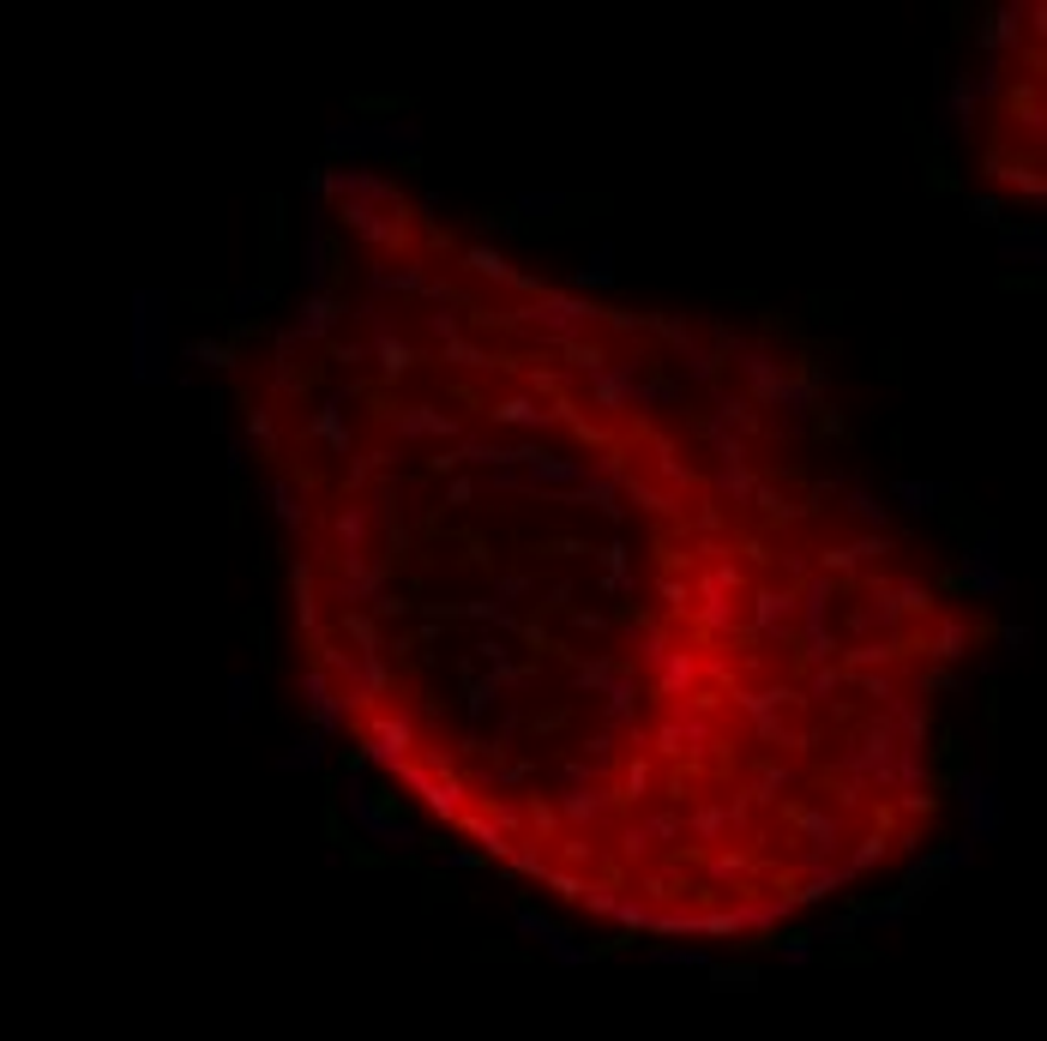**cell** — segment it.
I'll list each match as a JSON object with an SVG mask.
<instances>
[{
  "mask_svg": "<svg viewBox=\"0 0 1047 1041\" xmlns=\"http://www.w3.org/2000/svg\"><path fill=\"white\" fill-rule=\"evenodd\" d=\"M175 296L169 289H139L127 313V338H133V386H169L175 374V343H169V319H175Z\"/></svg>",
  "mask_w": 1047,
  "mask_h": 1041,
  "instance_id": "6da1fadb",
  "label": "cell"
},
{
  "mask_svg": "<svg viewBox=\"0 0 1047 1041\" xmlns=\"http://www.w3.org/2000/svg\"><path fill=\"white\" fill-rule=\"evenodd\" d=\"M325 151L386 156L398 170H422V127L415 121H337L325 127Z\"/></svg>",
  "mask_w": 1047,
  "mask_h": 1041,
  "instance_id": "7a4b0ae2",
  "label": "cell"
},
{
  "mask_svg": "<svg viewBox=\"0 0 1047 1041\" xmlns=\"http://www.w3.org/2000/svg\"><path fill=\"white\" fill-rule=\"evenodd\" d=\"M957 590H970L975 602H999V609H1011V578L1006 566H999V524H987L982 536H970V542L957 548Z\"/></svg>",
  "mask_w": 1047,
  "mask_h": 1041,
  "instance_id": "3957f363",
  "label": "cell"
},
{
  "mask_svg": "<svg viewBox=\"0 0 1047 1041\" xmlns=\"http://www.w3.org/2000/svg\"><path fill=\"white\" fill-rule=\"evenodd\" d=\"M957 794H963V819H970V843H994L1006 831V794H999L994 770H957Z\"/></svg>",
  "mask_w": 1047,
  "mask_h": 1041,
  "instance_id": "277c9868",
  "label": "cell"
},
{
  "mask_svg": "<svg viewBox=\"0 0 1047 1041\" xmlns=\"http://www.w3.org/2000/svg\"><path fill=\"white\" fill-rule=\"evenodd\" d=\"M289 277V217H284V193L259 199V289H284Z\"/></svg>",
  "mask_w": 1047,
  "mask_h": 1041,
  "instance_id": "5b68a950",
  "label": "cell"
},
{
  "mask_svg": "<svg viewBox=\"0 0 1047 1041\" xmlns=\"http://www.w3.org/2000/svg\"><path fill=\"white\" fill-rule=\"evenodd\" d=\"M296 687H301V704H308V716H313L308 729H320L325 741H332V735H337V729H344V723H349V711H344V692L332 687V675H325L320 663H308V668H301V680H296Z\"/></svg>",
  "mask_w": 1047,
  "mask_h": 1041,
  "instance_id": "8992f818",
  "label": "cell"
},
{
  "mask_svg": "<svg viewBox=\"0 0 1047 1041\" xmlns=\"http://www.w3.org/2000/svg\"><path fill=\"white\" fill-rule=\"evenodd\" d=\"M301 284L308 296L332 289V248H325V205L320 193H308V235H301Z\"/></svg>",
  "mask_w": 1047,
  "mask_h": 1041,
  "instance_id": "52a82bcc",
  "label": "cell"
},
{
  "mask_svg": "<svg viewBox=\"0 0 1047 1041\" xmlns=\"http://www.w3.org/2000/svg\"><path fill=\"white\" fill-rule=\"evenodd\" d=\"M410 747H415V729L403 723V716H367V729H362V758L367 765H403L410 758Z\"/></svg>",
  "mask_w": 1047,
  "mask_h": 1041,
  "instance_id": "ba28073f",
  "label": "cell"
},
{
  "mask_svg": "<svg viewBox=\"0 0 1047 1041\" xmlns=\"http://www.w3.org/2000/svg\"><path fill=\"white\" fill-rule=\"evenodd\" d=\"M337 326H344V296H337V289H325V296H301L289 338H296V343H325Z\"/></svg>",
  "mask_w": 1047,
  "mask_h": 1041,
  "instance_id": "9c48e42d",
  "label": "cell"
},
{
  "mask_svg": "<svg viewBox=\"0 0 1047 1041\" xmlns=\"http://www.w3.org/2000/svg\"><path fill=\"white\" fill-rule=\"evenodd\" d=\"M994 253L1006 265H1030V272H1042V265H1047V229H1042V223H1006V229L994 235Z\"/></svg>",
  "mask_w": 1047,
  "mask_h": 1041,
  "instance_id": "30bf717a",
  "label": "cell"
},
{
  "mask_svg": "<svg viewBox=\"0 0 1047 1041\" xmlns=\"http://www.w3.org/2000/svg\"><path fill=\"white\" fill-rule=\"evenodd\" d=\"M289 597H296L301 638H320V632H325V620H320V578H313L308 560H296V566H289Z\"/></svg>",
  "mask_w": 1047,
  "mask_h": 1041,
  "instance_id": "8fae6325",
  "label": "cell"
},
{
  "mask_svg": "<svg viewBox=\"0 0 1047 1041\" xmlns=\"http://www.w3.org/2000/svg\"><path fill=\"white\" fill-rule=\"evenodd\" d=\"M945 494H951V482H927V476H897L892 482V500L903 512H915V518H939Z\"/></svg>",
  "mask_w": 1047,
  "mask_h": 1041,
  "instance_id": "7c38bea8",
  "label": "cell"
},
{
  "mask_svg": "<svg viewBox=\"0 0 1047 1041\" xmlns=\"http://www.w3.org/2000/svg\"><path fill=\"white\" fill-rule=\"evenodd\" d=\"M265 500H272L277 524H284L289 536H301V530H308V494H301V482L277 476V482H265Z\"/></svg>",
  "mask_w": 1047,
  "mask_h": 1041,
  "instance_id": "4fadbf2b",
  "label": "cell"
},
{
  "mask_svg": "<svg viewBox=\"0 0 1047 1041\" xmlns=\"http://www.w3.org/2000/svg\"><path fill=\"white\" fill-rule=\"evenodd\" d=\"M325 747H332V741H325L320 729H301L296 741L284 747V758H277V770H284V777H313V770L325 765Z\"/></svg>",
  "mask_w": 1047,
  "mask_h": 1041,
  "instance_id": "5bb4252c",
  "label": "cell"
},
{
  "mask_svg": "<svg viewBox=\"0 0 1047 1041\" xmlns=\"http://www.w3.org/2000/svg\"><path fill=\"white\" fill-rule=\"evenodd\" d=\"M1023 7H999V13H982V25H975V42H982L987 54L999 61V49H1011V42H1023Z\"/></svg>",
  "mask_w": 1047,
  "mask_h": 1041,
  "instance_id": "9a60e30c",
  "label": "cell"
},
{
  "mask_svg": "<svg viewBox=\"0 0 1047 1041\" xmlns=\"http://www.w3.org/2000/svg\"><path fill=\"white\" fill-rule=\"evenodd\" d=\"M602 289H614V241H602V248L572 272V296H602Z\"/></svg>",
  "mask_w": 1047,
  "mask_h": 1041,
  "instance_id": "2e32d148",
  "label": "cell"
},
{
  "mask_svg": "<svg viewBox=\"0 0 1047 1041\" xmlns=\"http://www.w3.org/2000/svg\"><path fill=\"white\" fill-rule=\"evenodd\" d=\"M945 873H951V867H945V849H933V855H921L915 867L903 873V898H897V910H909V903H921V898H927V891H933V886H939V879H945Z\"/></svg>",
  "mask_w": 1047,
  "mask_h": 1041,
  "instance_id": "e0dca14e",
  "label": "cell"
},
{
  "mask_svg": "<svg viewBox=\"0 0 1047 1041\" xmlns=\"http://www.w3.org/2000/svg\"><path fill=\"white\" fill-rule=\"evenodd\" d=\"M939 524H945V536H951L957 548L970 542L975 530H987V518H982V512H975V506H970V500H963V494H957V488H951V494H945V506H939Z\"/></svg>",
  "mask_w": 1047,
  "mask_h": 1041,
  "instance_id": "ac0fdd59",
  "label": "cell"
},
{
  "mask_svg": "<svg viewBox=\"0 0 1047 1041\" xmlns=\"http://www.w3.org/2000/svg\"><path fill=\"white\" fill-rule=\"evenodd\" d=\"M308 434H313V440H325V446H332V452H344V457H349V422H344V398H325V404L313 410Z\"/></svg>",
  "mask_w": 1047,
  "mask_h": 1041,
  "instance_id": "d6986e66",
  "label": "cell"
},
{
  "mask_svg": "<svg viewBox=\"0 0 1047 1041\" xmlns=\"http://www.w3.org/2000/svg\"><path fill=\"white\" fill-rule=\"evenodd\" d=\"M921 175H927V193H933V199H957V193H963L951 151H939V145H927V156H921Z\"/></svg>",
  "mask_w": 1047,
  "mask_h": 1041,
  "instance_id": "ffe728a7",
  "label": "cell"
},
{
  "mask_svg": "<svg viewBox=\"0 0 1047 1041\" xmlns=\"http://www.w3.org/2000/svg\"><path fill=\"white\" fill-rule=\"evenodd\" d=\"M398 434H410V440H452L458 422H446L440 410L415 404V410H403V416H398Z\"/></svg>",
  "mask_w": 1047,
  "mask_h": 1041,
  "instance_id": "44dd1931",
  "label": "cell"
},
{
  "mask_svg": "<svg viewBox=\"0 0 1047 1041\" xmlns=\"http://www.w3.org/2000/svg\"><path fill=\"white\" fill-rule=\"evenodd\" d=\"M367 355L379 362V374H386V379H403V374L415 367V350H410L403 338H391V331H379V338H374V350H367Z\"/></svg>",
  "mask_w": 1047,
  "mask_h": 1041,
  "instance_id": "7402d4cb",
  "label": "cell"
},
{
  "mask_svg": "<svg viewBox=\"0 0 1047 1041\" xmlns=\"http://www.w3.org/2000/svg\"><path fill=\"white\" fill-rule=\"evenodd\" d=\"M367 115H410V97L403 91H356L349 97V121H367Z\"/></svg>",
  "mask_w": 1047,
  "mask_h": 1041,
  "instance_id": "603a6c76",
  "label": "cell"
},
{
  "mask_svg": "<svg viewBox=\"0 0 1047 1041\" xmlns=\"http://www.w3.org/2000/svg\"><path fill=\"white\" fill-rule=\"evenodd\" d=\"M332 524H337V536H344V560H362V548H367V524H374V512H367V506H344Z\"/></svg>",
  "mask_w": 1047,
  "mask_h": 1041,
  "instance_id": "cb8c5ba5",
  "label": "cell"
},
{
  "mask_svg": "<svg viewBox=\"0 0 1047 1041\" xmlns=\"http://www.w3.org/2000/svg\"><path fill=\"white\" fill-rule=\"evenodd\" d=\"M458 260H464V272H476V277H494V284H518L512 260H506L500 248H464Z\"/></svg>",
  "mask_w": 1047,
  "mask_h": 1041,
  "instance_id": "d4e9b609",
  "label": "cell"
},
{
  "mask_svg": "<svg viewBox=\"0 0 1047 1041\" xmlns=\"http://www.w3.org/2000/svg\"><path fill=\"white\" fill-rule=\"evenodd\" d=\"M662 404H686L681 379H633V410H662Z\"/></svg>",
  "mask_w": 1047,
  "mask_h": 1041,
  "instance_id": "484cf974",
  "label": "cell"
},
{
  "mask_svg": "<svg viewBox=\"0 0 1047 1041\" xmlns=\"http://www.w3.org/2000/svg\"><path fill=\"white\" fill-rule=\"evenodd\" d=\"M999 675H994V663H982V735H987V753H999Z\"/></svg>",
  "mask_w": 1047,
  "mask_h": 1041,
  "instance_id": "4316f807",
  "label": "cell"
},
{
  "mask_svg": "<svg viewBox=\"0 0 1047 1041\" xmlns=\"http://www.w3.org/2000/svg\"><path fill=\"white\" fill-rule=\"evenodd\" d=\"M187 362L211 367V374H229V367L241 362V350H229V343H223V338H205V331H199V338L187 343Z\"/></svg>",
  "mask_w": 1047,
  "mask_h": 1041,
  "instance_id": "83f0119b",
  "label": "cell"
},
{
  "mask_svg": "<svg viewBox=\"0 0 1047 1041\" xmlns=\"http://www.w3.org/2000/svg\"><path fill=\"white\" fill-rule=\"evenodd\" d=\"M488 416H494V422H506V428H543V422H548V410H536L531 398H506V404H488Z\"/></svg>",
  "mask_w": 1047,
  "mask_h": 1041,
  "instance_id": "f1b7e54d",
  "label": "cell"
},
{
  "mask_svg": "<svg viewBox=\"0 0 1047 1041\" xmlns=\"http://www.w3.org/2000/svg\"><path fill=\"white\" fill-rule=\"evenodd\" d=\"M253 704H259V680L247 675V668H235V675H229V704H223V711H229V723H247V711H253Z\"/></svg>",
  "mask_w": 1047,
  "mask_h": 1041,
  "instance_id": "f546056e",
  "label": "cell"
},
{
  "mask_svg": "<svg viewBox=\"0 0 1047 1041\" xmlns=\"http://www.w3.org/2000/svg\"><path fill=\"white\" fill-rule=\"evenodd\" d=\"M337 626H344L356 644H362V656H379V626H374V614H356V609H344L337 614Z\"/></svg>",
  "mask_w": 1047,
  "mask_h": 1041,
  "instance_id": "4dcf8cb0",
  "label": "cell"
},
{
  "mask_svg": "<svg viewBox=\"0 0 1047 1041\" xmlns=\"http://www.w3.org/2000/svg\"><path fill=\"white\" fill-rule=\"evenodd\" d=\"M963 211H970V223H982V229H1006V205H999V193H970L963 199Z\"/></svg>",
  "mask_w": 1047,
  "mask_h": 1041,
  "instance_id": "1f68e13d",
  "label": "cell"
},
{
  "mask_svg": "<svg viewBox=\"0 0 1047 1041\" xmlns=\"http://www.w3.org/2000/svg\"><path fill=\"white\" fill-rule=\"evenodd\" d=\"M247 440H253L265 457L277 452V422H272V410H265V404H253V410H247Z\"/></svg>",
  "mask_w": 1047,
  "mask_h": 1041,
  "instance_id": "d6a6232c",
  "label": "cell"
},
{
  "mask_svg": "<svg viewBox=\"0 0 1047 1041\" xmlns=\"http://www.w3.org/2000/svg\"><path fill=\"white\" fill-rule=\"evenodd\" d=\"M560 807H566V819H572V825H584V819L596 825V819L608 813V801H602V794H590V789H578V794H566Z\"/></svg>",
  "mask_w": 1047,
  "mask_h": 1041,
  "instance_id": "836d02e7",
  "label": "cell"
},
{
  "mask_svg": "<svg viewBox=\"0 0 1047 1041\" xmlns=\"http://www.w3.org/2000/svg\"><path fill=\"white\" fill-rule=\"evenodd\" d=\"M1047 272H999V296H1042Z\"/></svg>",
  "mask_w": 1047,
  "mask_h": 1041,
  "instance_id": "e575fe53",
  "label": "cell"
},
{
  "mask_svg": "<svg viewBox=\"0 0 1047 1041\" xmlns=\"http://www.w3.org/2000/svg\"><path fill=\"white\" fill-rule=\"evenodd\" d=\"M241 632H247V644L259 651V663H265V656H272V626H265V614L247 609V614H241Z\"/></svg>",
  "mask_w": 1047,
  "mask_h": 1041,
  "instance_id": "d590c367",
  "label": "cell"
},
{
  "mask_svg": "<svg viewBox=\"0 0 1047 1041\" xmlns=\"http://www.w3.org/2000/svg\"><path fill=\"white\" fill-rule=\"evenodd\" d=\"M566 355H572V367H584V374H602V367H608L602 343H566Z\"/></svg>",
  "mask_w": 1047,
  "mask_h": 1041,
  "instance_id": "8d00e7d4",
  "label": "cell"
},
{
  "mask_svg": "<svg viewBox=\"0 0 1047 1041\" xmlns=\"http://www.w3.org/2000/svg\"><path fill=\"white\" fill-rule=\"evenodd\" d=\"M999 644H1006L999 656H1023L1035 644V632H1030V626H1018V620H1006V626H999Z\"/></svg>",
  "mask_w": 1047,
  "mask_h": 1041,
  "instance_id": "74e56055",
  "label": "cell"
},
{
  "mask_svg": "<svg viewBox=\"0 0 1047 1041\" xmlns=\"http://www.w3.org/2000/svg\"><path fill=\"white\" fill-rule=\"evenodd\" d=\"M482 229H488V235H518L512 205H488V211H482Z\"/></svg>",
  "mask_w": 1047,
  "mask_h": 1041,
  "instance_id": "f35d334b",
  "label": "cell"
},
{
  "mask_svg": "<svg viewBox=\"0 0 1047 1041\" xmlns=\"http://www.w3.org/2000/svg\"><path fill=\"white\" fill-rule=\"evenodd\" d=\"M320 831L332 837V843H349V831H344V807H337L332 794H325V813H320Z\"/></svg>",
  "mask_w": 1047,
  "mask_h": 1041,
  "instance_id": "ab89813d",
  "label": "cell"
},
{
  "mask_svg": "<svg viewBox=\"0 0 1047 1041\" xmlns=\"http://www.w3.org/2000/svg\"><path fill=\"white\" fill-rule=\"evenodd\" d=\"M849 506H855V518H867V524H885V506H880V500H873V494H861V488H855V494H849Z\"/></svg>",
  "mask_w": 1047,
  "mask_h": 1041,
  "instance_id": "60d3db41",
  "label": "cell"
},
{
  "mask_svg": "<svg viewBox=\"0 0 1047 1041\" xmlns=\"http://www.w3.org/2000/svg\"><path fill=\"white\" fill-rule=\"evenodd\" d=\"M813 416H819V434H825V440H849V428H843V416L831 404H819Z\"/></svg>",
  "mask_w": 1047,
  "mask_h": 1041,
  "instance_id": "b9f144b4",
  "label": "cell"
},
{
  "mask_svg": "<svg viewBox=\"0 0 1047 1041\" xmlns=\"http://www.w3.org/2000/svg\"><path fill=\"white\" fill-rule=\"evenodd\" d=\"M187 301H194L199 313H229V296H223V289H194Z\"/></svg>",
  "mask_w": 1047,
  "mask_h": 1041,
  "instance_id": "7bdbcfd3",
  "label": "cell"
},
{
  "mask_svg": "<svg viewBox=\"0 0 1047 1041\" xmlns=\"http://www.w3.org/2000/svg\"><path fill=\"white\" fill-rule=\"evenodd\" d=\"M332 362H344V367H362V362H367V343H332Z\"/></svg>",
  "mask_w": 1047,
  "mask_h": 1041,
  "instance_id": "ee69618b",
  "label": "cell"
},
{
  "mask_svg": "<svg viewBox=\"0 0 1047 1041\" xmlns=\"http://www.w3.org/2000/svg\"><path fill=\"white\" fill-rule=\"evenodd\" d=\"M572 687H608V663H584L578 675H572Z\"/></svg>",
  "mask_w": 1047,
  "mask_h": 1041,
  "instance_id": "f6af8a7d",
  "label": "cell"
},
{
  "mask_svg": "<svg viewBox=\"0 0 1047 1041\" xmlns=\"http://www.w3.org/2000/svg\"><path fill=\"white\" fill-rule=\"evenodd\" d=\"M374 614H379V620H403L410 602H403V597H374Z\"/></svg>",
  "mask_w": 1047,
  "mask_h": 1041,
  "instance_id": "bcb514c9",
  "label": "cell"
},
{
  "mask_svg": "<svg viewBox=\"0 0 1047 1041\" xmlns=\"http://www.w3.org/2000/svg\"><path fill=\"white\" fill-rule=\"evenodd\" d=\"M229 482H247V440H229Z\"/></svg>",
  "mask_w": 1047,
  "mask_h": 1041,
  "instance_id": "7dc6e473",
  "label": "cell"
},
{
  "mask_svg": "<svg viewBox=\"0 0 1047 1041\" xmlns=\"http://www.w3.org/2000/svg\"><path fill=\"white\" fill-rule=\"evenodd\" d=\"M205 410H211V422H217V428H223V410H229V391H223V386H211Z\"/></svg>",
  "mask_w": 1047,
  "mask_h": 1041,
  "instance_id": "c3c4849f",
  "label": "cell"
},
{
  "mask_svg": "<svg viewBox=\"0 0 1047 1041\" xmlns=\"http://www.w3.org/2000/svg\"><path fill=\"white\" fill-rule=\"evenodd\" d=\"M880 374H885V379H903V350H897V343H892V350H885Z\"/></svg>",
  "mask_w": 1047,
  "mask_h": 1041,
  "instance_id": "681fc988",
  "label": "cell"
},
{
  "mask_svg": "<svg viewBox=\"0 0 1047 1041\" xmlns=\"http://www.w3.org/2000/svg\"><path fill=\"white\" fill-rule=\"evenodd\" d=\"M446 500H452V506H470V500H476V482H452V488H446Z\"/></svg>",
  "mask_w": 1047,
  "mask_h": 1041,
  "instance_id": "f907efd6",
  "label": "cell"
},
{
  "mask_svg": "<svg viewBox=\"0 0 1047 1041\" xmlns=\"http://www.w3.org/2000/svg\"><path fill=\"white\" fill-rule=\"evenodd\" d=\"M349 861H356V867H386V855H374V849H356V843H349Z\"/></svg>",
  "mask_w": 1047,
  "mask_h": 1041,
  "instance_id": "816d5d0a",
  "label": "cell"
},
{
  "mask_svg": "<svg viewBox=\"0 0 1047 1041\" xmlns=\"http://www.w3.org/2000/svg\"><path fill=\"white\" fill-rule=\"evenodd\" d=\"M446 861H452V867H482V855H476V849H452Z\"/></svg>",
  "mask_w": 1047,
  "mask_h": 1041,
  "instance_id": "f5cc1de1",
  "label": "cell"
}]
</instances>
